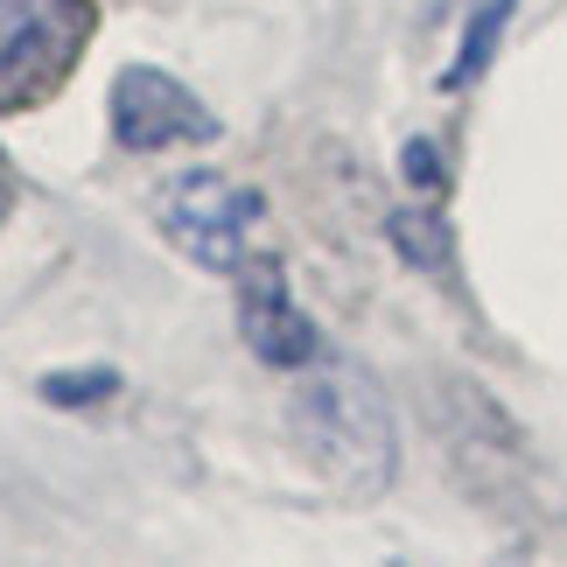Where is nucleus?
Wrapping results in <instances>:
<instances>
[{"mask_svg":"<svg viewBox=\"0 0 567 567\" xmlns=\"http://www.w3.org/2000/svg\"><path fill=\"white\" fill-rule=\"evenodd\" d=\"M295 434L309 463L351 497H379L400 476V413H392L379 372L358 358H316L295 392Z\"/></svg>","mask_w":567,"mask_h":567,"instance_id":"f257e3e1","label":"nucleus"},{"mask_svg":"<svg viewBox=\"0 0 567 567\" xmlns=\"http://www.w3.org/2000/svg\"><path fill=\"white\" fill-rule=\"evenodd\" d=\"M259 189L231 183L225 168H176L155 183V225L189 267L238 280L252 267V225H259Z\"/></svg>","mask_w":567,"mask_h":567,"instance_id":"f03ea898","label":"nucleus"},{"mask_svg":"<svg viewBox=\"0 0 567 567\" xmlns=\"http://www.w3.org/2000/svg\"><path fill=\"white\" fill-rule=\"evenodd\" d=\"M92 0H0V113L56 99L92 42Z\"/></svg>","mask_w":567,"mask_h":567,"instance_id":"7ed1b4c3","label":"nucleus"},{"mask_svg":"<svg viewBox=\"0 0 567 567\" xmlns=\"http://www.w3.org/2000/svg\"><path fill=\"white\" fill-rule=\"evenodd\" d=\"M105 113H113V141L126 155H168V147H204L225 134L210 105L176 71H162V63H126L113 78Z\"/></svg>","mask_w":567,"mask_h":567,"instance_id":"20e7f679","label":"nucleus"},{"mask_svg":"<svg viewBox=\"0 0 567 567\" xmlns=\"http://www.w3.org/2000/svg\"><path fill=\"white\" fill-rule=\"evenodd\" d=\"M238 337H246V351L267 372H309L322 358V337H316L309 309L295 301L280 259H259V267L238 274Z\"/></svg>","mask_w":567,"mask_h":567,"instance_id":"39448f33","label":"nucleus"},{"mask_svg":"<svg viewBox=\"0 0 567 567\" xmlns=\"http://www.w3.org/2000/svg\"><path fill=\"white\" fill-rule=\"evenodd\" d=\"M392 246H400V259L413 274H455V238H449V217L434 210V204H406V210H392Z\"/></svg>","mask_w":567,"mask_h":567,"instance_id":"423d86ee","label":"nucleus"},{"mask_svg":"<svg viewBox=\"0 0 567 567\" xmlns=\"http://www.w3.org/2000/svg\"><path fill=\"white\" fill-rule=\"evenodd\" d=\"M518 0H484V8L470 14V29H463V50H455V63L442 71V92H463V84L484 71V63L497 56V42H505V21H512Z\"/></svg>","mask_w":567,"mask_h":567,"instance_id":"0eeeda50","label":"nucleus"},{"mask_svg":"<svg viewBox=\"0 0 567 567\" xmlns=\"http://www.w3.org/2000/svg\"><path fill=\"white\" fill-rule=\"evenodd\" d=\"M113 392H120L113 364H92V372H50V379H42V400H50V406H92V400H113Z\"/></svg>","mask_w":567,"mask_h":567,"instance_id":"6e6552de","label":"nucleus"},{"mask_svg":"<svg viewBox=\"0 0 567 567\" xmlns=\"http://www.w3.org/2000/svg\"><path fill=\"white\" fill-rule=\"evenodd\" d=\"M400 176H406V189H421V196H434L449 183V168H442V147H434L427 134H413L406 147H400Z\"/></svg>","mask_w":567,"mask_h":567,"instance_id":"1a4fd4ad","label":"nucleus"},{"mask_svg":"<svg viewBox=\"0 0 567 567\" xmlns=\"http://www.w3.org/2000/svg\"><path fill=\"white\" fill-rule=\"evenodd\" d=\"M8 210H14V162L0 155V217H8Z\"/></svg>","mask_w":567,"mask_h":567,"instance_id":"9d476101","label":"nucleus"}]
</instances>
